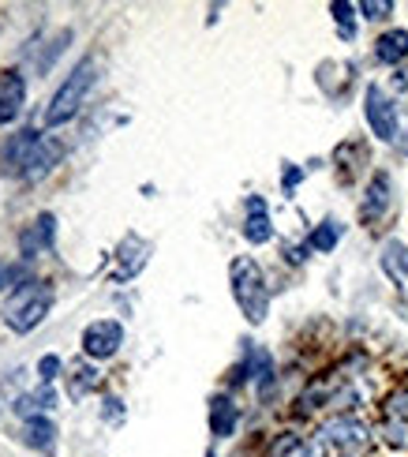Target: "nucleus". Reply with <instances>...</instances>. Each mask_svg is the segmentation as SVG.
<instances>
[{
    "label": "nucleus",
    "mask_w": 408,
    "mask_h": 457,
    "mask_svg": "<svg viewBox=\"0 0 408 457\" xmlns=\"http://www.w3.org/2000/svg\"><path fill=\"white\" fill-rule=\"evenodd\" d=\"M102 416L109 424H124V416H128V409H124V402L116 394H105V402H102Z\"/></svg>",
    "instance_id": "29"
},
{
    "label": "nucleus",
    "mask_w": 408,
    "mask_h": 457,
    "mask_svg": "<svg viewBox=\"0 0 408 457\" xmlns=\"http://www.w3.org/2000/svg\"><path fill=\"white\" fill-rule=\"evenodd\" d=\"M53 237H56V218L49 211H42L34 218L30 228H23L19 233V255L23 259H34V255H42L46 247H53Z\"/></svg>",
    "instance_id": "17"
},
{
    "label": "nucleus",
    "mask_w": 408,
    "mask_h": 457,
    "mask_svg": "<svg viewBox=\"0 0 408 457\" xmlns=\"http://www.w3.org/2000/svg\"><path fill=\"white\" fill-rule=\"evenodd\" d=\"M15 278H19V274L12 270V266H8V262H0V293H4V289H8V281H15Z\"/></svg>",
    "instance_id": "32"
},
{
    "label": "nucleus",
    "mask_w": 408,
    "mask_h": 457,
    "mask_svg": "<svg viewBox=\"0 0 408 457\" xmlns=\"http://www.w3.org/2000/svg\"><path fill=\"white\" fill-rule=\"evenodd\" d=\"M71 375H68V397H71V402H83V397L94 390V386H98V378H102V371L98 368H94V360H75V364L68 368Z\"/></svg>",
    "instance_id": "21"
},
{
    "label": "nucleus",
    "mask_w": 408,
    "mask_h": 457,
    "mask_svg": "<svg viewBox=\"0 0 408 457\" xmlns=\"http://www.w3.org/2000/svg\"><path fill=\"white\" fill-rule=\"evenodd\" d=\"M326 457H371L375 443V424L363 412H326L311 431Z\"/></svg>",
    "instance_id": "2"
},
{
    "label": "nucleus",
    "mask_w": 408,
    "mask_h": 457,
    "mask_svg": "<svg viewBox=\"0 0 408 457\" xmlns=\"http://www.w3.org/2000/svg\"><path fill=\"white\" fill-rule=\"evenodd\" d=\"M304 180H307V169L285 158V162H281V169H278V184H281V195H285V199H296V192L304 187Z\"/></svg>",
    "instance_id": "27"
},
{
    "label": "nucleus",
    "mask_w": 408,
    "mask_h": 457,
    "mask_svg": "<svg viewBox=\"0 0 408 457\" xmlns=\"http://www.w3.org/2000/svg\"><path fill=\"white\" fill-rule=\"evenodd\" d=\"M386 87H390L397 98H404L408 102V64L404 68H397V71H390V79H386Z\"/></svg>",
    "instance_id": "31"
},
{
    "label": "nucleus",
    "mask_w": 408,
    "mask_h": 457,
    "mask_svg": "<svg viewBox=\"0 0 408 457\" xmlns=\"http://www.w3.org/2000/svg\"><path fill=\"white\" fill-rule=\"evenodd\" d=\"M37 375H42V383L49 386L53 378L61 375V356H53V353H49V356H42V360H37Z\"/></svg>",
    "instance_id": "30"
},
{
    "label": "nucleus",
    "mask_w": 408,
    "mask_h": 457,
    "mask_svg": "<svg viewBox=\"0 0 408 457\" xmlns=\"http://www.w3.org/2000/svg\"><path fill=\"white\" fill-rule=\"evenodd\" d=\"M375 443L390 457H408V420H394V416H379L375 420Z\"/></svg>",
    "instance_id": "19"
},
{
    "label": "nucleus",
    "mask_w": 408,
    "mask_h": 457,
    "mask_svg": "<svg viewBox=\"0 0 408 457\" xmlns=\"http://www.w3.org/2000/svg\"><path fill=\"white\" fill-rule=\"evenodd\" d=\"M379 416H394V420H408V383L394 386L382 394L379 402Z\"/></svg>",
    "instance_id": "26"
},
{
    "label": "nucleus",
    "mask_w": 408,
    "mask_h": 457,
    "mask_svg": "<svg viewBox=\"0 0 408 457\" xmlns=\"http://www.w3.org/2000/svg\"><path fill=\"white\" fill-rule=\"evenodd\" d=\"M375 150L363 136H353L334 146V154H329V169H334V180L337 187H356L360 180H367L375 173Z\"/></svg>",
    "instance_id": "7"
},
{
    "label": "nucleus",
    "mask_w": 408,
    "mask_h": 457,
    "mask_svg": "<svg viewBox=\"0 0 408 457\" xmlns=\"http://www.w3.org/2000/svg\"><path fill=\"white\" fill-rule=\"evenodd\" d=\"M203 457H221V453H218V446H210V450H206Z\"/></svg>",
    "instance_id": "34"
},
{
    "label": "nucleus",
    "mask_w": 408,
    "mask_h": 457,
    "mask_svg": "<svg viewBox=\"0 0 408 457\" xmlns=\"http://www.w3.org/2000/svg\"><path fill=\"white\" fill-rule=\"evenodd\" d=\"M206 424H210V439H213V443L237 439V435H240V424H244V405L237 402V394H229V390L210 394Z\"/></svg>",
    "instance_id": "9"
},
{
    "label": "nucleus",
    "mask_w": 408,
    "mask_h": 457,
    "mask_svg": "<svg viewBox=\"0 0 408 457\" xmlns=\"http://www.w3.org/2000/svg\"><path fill=\"white\" fill-rule=\"evenodd\" d=\"M329 19H334V30L341 37V46H356L360 42V8L353 4V0H334L329 4Z\"/></svg>",
    "instance_id": "20"
},
{
    "label": "nucleus",
    "mask_w": 408,
    "mask_h": 457,
    "mask_svg": "<svg viewBox=\"0 0 408 457\" xmlns=\"http://www.w3.org/2000/svg\"><path fill=\"white\" fill-rule=\"evenodd\" d=\"M304 237H307V244H311V252H315V255H334L337 247H341V240L348 237V221L326 214L322 221L311 225Z\"/></svg>",
    "instance_id": "16"
},
{
    "label": "nucleus",
    "mask_w": 408,
    "mask_h": 457,
    "mask_svg": "<svg viewBox=\"0 0 408 457\" xmlns=\"http://www.w3.org/2000/svg\"><path fill=\"white\" fill-rule=\"evenodd\" d=\"M23 443L30 450H49L56 443V424L46 420V416H34V420L23 424Z\"/></svg>",
    "instance_id": "24"
},
{
    "label": "nucleus",
    "mask_w": 408,
    "mask_h": 457,
    "mask_svg": "<svg viewBox=\"0 0 408 457\" xmlns=\"http://www.w3.org/2000/svg\"><path fill=\"white\" fill-rule=\"evenodd\" d=\"M98 71H102V64L94 61V56H83V61L64 75L61 90L53 94V102H49V109H46V128H61V124L75 120V112L83 109L90 87L98 83Z\"/></svg>",
    "instance_id": "4"
},
{
    "label": "nucleus",
    "mask_w": 408,
    "mask_h": 457,
    "mask_svg": "<svg viewBox=\"0 0 408 457\" xmlns=\"http://www.w3.org/2000/svg\"><path fill=\"white\" fill-rule=\"evenodd\" d=\"M404 109H408V102H404Z\"/></svg>",
    "instance_id": "35"
},
{
    "label": "nucleus",
    "mask_w": 408,
    "mask_h": 457,
    "mask_svg": "<svg viewBox=\"0 0 408 457\" xmlns=\"http://www.w3.org/2000/svg\"><path fill=\"white\" fill-rule=\"evenodd\" d=\"M53 405H56L53 386H42L37 394H23V397H19V402H15V412H19V416H27V420H34V412H37V409H53Z\"/></svg>",
    "instance_id": "28"
},
{
    "label": "nucleus",
    "mask_w": 408,
    "mask_h": 457,
    "mask_svg": "<svg viewBox=\"0 0 408 457\" xmlns=\"http://www.w3.org/2000/svg\"><path fill=\"white\" fill-rule=\"evenodd\" d=\"M356 8H360V23L379 27V30L394 27V15H397V4H394V0H360Z\"/></svg>",
    "instance_id": "22"
},
{
    "label": "nucleus",
    "mask_w": 408,
    "mask_h": 457,
    "mask_svg": "<svg viewBox=\"0 0 408 457\" xmlns=\"http://www.w3.org/2000/svg\"><path fill=\"white\" fill-rule=\"evenodd\" d=\"M229 293H232V303L240 308V315L251 330H259L270 319L274 289H270V278L255 255H232L229 259Z\"/></svg>",
    "instance_id": "1"
},
{
    "label": "nucleus",
    "mask_w": 408,
    "mask_h": 457,
    "mask_svg": "<svg viewBox=\"0 0 408 457\" xmlns=\"http://www.w3.org/2000/svg\"><path fill=\"white\" fill-rule=\"evenodd\" d=\"M124 322L121 319H94L90 327L83 330V356L87 360H112L124 345Z\"/></svg>",
    "instance_id": "10"
},
{
    "label": "nucleus",
    "mask_w": 408,
    "mask_h": 457,
    "mask_svg": "<svg viewBox=\"0 0 408 457\" xmlns=\"http://www.w3.org/2000/svg\"><path fill=\"white\" fill-rule=\"evenodd\" d=\"M397 214V177L386 165H375V173L363 180L360 203H356V221L363 228H379Z\"/></svg>",
    "instance_id": "5"
},
{
    "label": "nucleus",
    "mask_w": 408,
    "mask_h": 457,
    "mask_svg": "<svg viewBox=\"0 0 408 457\" xmlns=\"http://www.w3.org/2000/svg\"><path fill=\"white\" fill-rule=\"evenodd\" d=\"M53 308V289L42 281H23L4 303V327L15 334H30L34 327H42V319Z\"/></svg>",
    "instance_id": "6"
},
{
    "label": "nucleus",
    "mask_w": 408,
    "mask_h": 457,
    "mask_svg": "<svg viewBox=\"0 0 408 457\" xmlns=\"http://www.w3.org/2000/svg\"><path fill=\"white\" fill-rule=\"evenodd\" d=\"M262 457H326V450L311 439V435H304L296 428H281L270 435Z\"/></svg>",
    "instance_id": "14"
},
{
    "label": "nucleus",
    "mask_w": 408,
    "mask_h": 457,
    "mask_svg": "<svg viewBox=\"0 0 408 457\" xmlns=\"http://www.w3.org/2000/svg\"><path fill=\"white\" fill-rule=\"evenodd\" d=\"M56 158H61V143H53V139H42V146H37V154L30 158V165H27V180H42L46 173H53V165H56Z\"/></svg>",
    "instance_id": "25"
},
{
    "label": "nucleus",
    "mask_w": 408,
    "mask_h": 457,
    "mask_svg": "<svg viewBox=\"0 0 408 457\" xmlns=\"http://www.w3.org/2000/svg\"><path fill=\"white\" fill-rule=\"evenodd\" d=\"M27 102V83L19 71H0V128L12 124Z\"/></svg>",
    "instance_id": "18"
},
{
    "label": "nucleus",
    "mask_w": 408,
    "mask_h": 457,
    "mask_svg": "<svg viewBox=\"0 0 408 457\" xmlns=\"http://www.w3.org/2000/svg\"><path fill=\"white\" fill-rule=\"evenodd\" d=\"M278 255H281V262L288 266V270H300V266H307L311 262V244H307V237H285V240H278Z\"/></svg>",
    "instance_id": "23"
},
{
    "label": "nucleus",
    "mask_w": 408,
    "mask_h": 457,
    "mask_svg": "<svg viewBox=\"0 0 408 457\" xmlns=\"http://www.w3.org/2000/svg\"><path fill=\"white\" fill-rule=\"evenodd\" d=\"M379 270L386 274V281L394 289H408V244L401 237H386L379 244Z\"/></svg>",
    "instance_id": "15"
},
{
    "label": "nucleus",
    "mask_w": 408,
    "mask_h": 457,
    "mask_svg": "<svg viewBox=\"0 0 408 457\" xmlns=\"http://www.w3.org/2000/svg\"><path fill=\"white\" fill-rule=\"evenodd\" d=\"M240 237H244L247 247H266V244H274V240H278V225H274V214H270L266 195H259V192L244 195Z\"/></svg>",
    "instance_id": "8"
},
{
    "label": "nucleus",
    "mask_w": 408,
    "mask_h": 457,
    "mask_svg": "<svg viewBox=\"0 0 408 457\" xmlns=\"http://www.w3.org/2000/svg\"><path fill=\"white\" fill-rule=\"evenodd\" d=\"M371 64L386 71H397L408 64V27L394 23L371 37Z\"/></svg>",
    "instance_id": "13"
},
{
    "label": "nucleus",
    "mask_w": 408,
    "mask_h": 457,
    "mask_svg": "<svg viewBox=\"0 0 408 457\" xmlns=\"http://www.w3.org/2000/svg\"><path fill=\"white\" fill-rule=\"evenodd\" d=\"M42 139H46L42 128H23V131H15V136L4 143V150H0V173L23 177L27 165H30V158L37 154V146H42Z\"/></svg>",
    "instance_id": "12"
},
{
    "label": "nucleus",
    "mask_w": 408,
    "mask_h": 457,
    "mask_svg": "<svg viewBox=\"0 0 408 457\" xmlns=\"http://www.w3.org/2000/svg\"><path fill=\"white\" fill-rule=\"evenodd\" d=\"M150 255H154V244L146 237H139L131 228V233L121 237V244H116V270H112V281H135L146 266H150Z\"/></svg>",
    "instance_id": "11"
},
{
    "label": "nucleus",
    "mask_w": 408,
    "mask_h": 457,
    "mask_svg": "<svg viewBox=\"0 0 408 457\" xmlns=\"http://www.w3.org/2000/svg\"><path fill=\"white\" fill-rule=\"evenodd\" d=\"M225 12V4H210V15H206V27H213V23H218V15Z\"/></svg>",
    "instance_id": "33"
},
{
    "label": "nucleus",
    "mask_w": 408,
    "mask_h": 457,
    "mask_svg": "<svg viewBox=\"0 0 408 457\" xmlns=\"http://www.w3.org/2000/svg\"><path fill=\"white\" fill-rule=\"evenodd\" d=\"M360 109H363L367 136H371L375 143H382V146H397V139L404 136V128H408V109L401 105L397 94L382 79H371V83H363Z\"/></svg>",
    "instance_id": "3"
}]
</instances>
